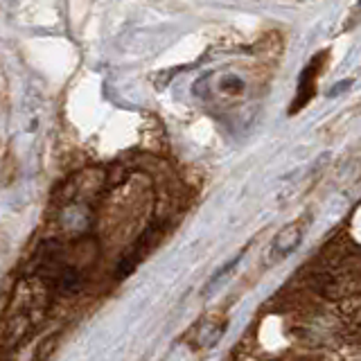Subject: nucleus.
Returning a JSON list of instances; mask_svg holds the SVG:
<instances>
[{
    "instance_id": "nucleus-4",
    "label": "nucleus",
    "mask_w": 361,
    "mask_h": 361,
    "mask_svg": "<svg viewBox=\"0 0 361 361\" xmlns=\"http://www.w3.org/2000/svg\"><path fill=\"white\" fill-rule=\"evenodd\" d=\"M359 7H361V0H359Z\"/></svg>"
},
{
    "instance_id": "nucleus-3",
    "label": "nucleus",
    "mask_w": 361,
    "mask_h": 361,
    "mask_svg": "<svg viewBox=\"0 0 361 361\" xmlns=\"http://www.w3.org/2000/svg\"><path fill=\"white\" fill-rule=\"evenodd\" d=\"M348 86H350V82H341V84H336V86L332 88V93H330V95H332V97H334V95H338V93H341V90H343V88H348Z\"/></svg>"
},
{
    "instance_id": "nucleus-1",
    "label": "nucleus",
    "mask_w": 361,
    "mask_h": 361,
    "mask_svg": "<svg viewBox=\"0 0 361 361\" xmlns=\"http://www.w3.org/2000/svg\"><path fill=\"white\" fill-rule=\"evenodd\" d=\"M302 235H305V219H298V221L285 226V228L276 235L274 244H271L269 257L274 259V262H278V259H285L287 255H291L300 246Z\"/></svg>"
},
{
    "instance_id": "nucleus-2",
    "label": "nucleus",
    "mask_w": 361,
    "mask_h": 361,
    "mask_svg": "<svg viewBox=\"0 0 361 361\" xmlns=\"http://www.w3.org/2000/svg\"><path fill=\"white\" fill-rule=\"evenodd\" d=\"M240 259H242V257L237 255V257H233V259H231V262H226V264L217 271V274L212 276V280L208 282V285L203 287V296H210V293H212L214 289H219V287H221V282L233 274V269H235L237 264H240Z\"/></svg>"
}]
</instances>
